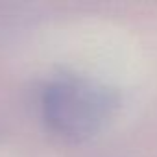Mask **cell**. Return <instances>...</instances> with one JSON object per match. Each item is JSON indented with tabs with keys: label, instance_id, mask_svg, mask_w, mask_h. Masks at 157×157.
Instances as JSON below:
<instances>
[{
	"label": "cell",
	"instance_id": "obj_1",
	"mask_svg": "<svg viewBox=\"0 0 157 157\" xmlns=\"http://www.w3.org/2000/svg\"><path fill=\"white\" fill-rule=\"evenodd\" d=\"M111 107V93L80 76L56 78L41 96L46 124L67 139H83L94 133L107 118Z\"/></svg>",
	"mask_w": 157,
	"mask_h": 157
}]
</instances>
